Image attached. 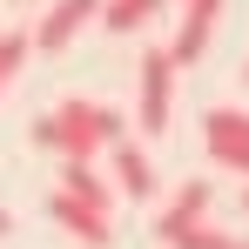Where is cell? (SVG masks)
<instances>
[{"label": "cell", "mask_w": 249, "mask_h": 249, "mask_svg": "<svg viewBox=\"0 0 249 249\" xmlns=\"http://www.w3.org/2000/svg\"><path fill=\"white\" fill-rule=\"evenodd\" d=\"M115 135H122V115L108 108V101H61V108H47L41 122H34V148H54L61 162H94L101 148H115Z\"/></svg>", "instance_id": "obj_1"}, {"label": "cell", "mask_w": 249, "mask_h": 249, "mask_svg": "<svg viewBox=\"0 0 249 249\" xmlns=\"http://www.w3.org/2000/svg\"><path fill=\"white\" fill-rule=\"evenodd\" d=\"M47 215H54V222H61V229H68L81 249H108V243H115V222H108V209H94V202L54 196V202H47Z\"/></svg>", "instance_id": "obj_4"}, {"label": "cell", "mask_w": 249, "mask_h": 249, "mask_svg": "<svg viewBox=\"0 0 249 249\" xmlns=\"http://www.w3.org/2000/svg\"><path fill=\"white\" fill-rule=\"evenodd\" d=\"M243 81H249V68H243Z\"/></svg>", "instance_id": "obj_15"}, {"label": "cell", "mask_w": 249, "mask_h": 249, "mask_svg": "<svg viewBox=\"0 0 249 249\" xmlns=\"http://www.w3.org/2000/svg\"><path fill=\"white\" fill-rule=\"evenodd\" d=\"M135 74H142L135 81V122H142V135H162L168 115H175V54L168 47H148Z\"/></svg>", "instance_id": "obj_2"}, {"label": "cell", "mask_w": 249, "mask_h": 249, "mask_svg": "<svg viewBox=\"0 0 249 249\" xmlns=\"http://www.w3.org/2000/svg\"><path fill=\"white\" fill-rule=\"evenodd\" d=\"M202 142H209V162L215 168L249 175V115L243 108H209L202 115Z\"/></svg>", "instance_id": "obj_3"}, {"label": "cell", "mask_w": 249, "mask_h": 249, "mask_svg": "<svg viewBox=\"0 0 249 249\" xmlns=\"http://www.w3.org/2000/svg\"><path fill=\"white\" fill-rule=\"evenodd\" d=\"M94 14H101V0H54V7L41 14V27H34V47H41V54H61Z\"/></svg>", "instance_id": "obj_5"}, {"label": "cell", "mask_w": 249, "mask_h": 249, "mask_svg": "<svg viewBox=\"0 0 249 249\" xmlns=\"http://www.w3.org/2000/svg\"><path fill=\"white\" fill-rule=\"evenodd\" d=\"M243 209H249V189H243Z\"/></svg>", "instance_id": "obj_14"}, {"label": "cell", "mask_w": 249, "mask_h": 249, "mask_svg": "<svg viewBox=\"0 0 249 249\" xmlns=\"http://www.w3.org/2000/svg\"><path fill=\"white\" fill-rule=\"evenodd\" d=\"M61 196H74V202H94V209H108V202H115V189L94 175V162H68V168H61Z\"/></svg>", "instance_id": "obj_10"}, {"label": "cell", "mask_w": 249, "mask_h": 249, "mask_svg": "<svg viewBox=\"0 0 249 249\" xmlns=\"http://www.w3.org/2000/svg\"><path fill=\"white\" fill-rule=\"evenodd\" d=\"M236 249H249V243H236Z\"/></svg>", "instance_id": "obj_16"}, {"label": "cell", "mask_w": 249, "mask_h": 249, "mask_svg": "<svg viewBox=\"0 0 249 249\" xmlns=\"http://www.w3.org/2000/svg\"><path fill=\"white\" fill-rule=\"evenodd\" d=\"M27 34H0V94H7V81H14V74H20V61H27Z\"/></svg>", "instance_id": "obj_12"}, {"label": "cell", "mask_w": 249, "mask_h": 249, "mask_svg": "<svg viewBox=\"0 0 249 249\" xmlns=\"http://www.w3.org/2000/svg\"><path fill=\"white\" fill-rule=\"evenodd\" d=\"M209 202H215V189H209V182H182V189L168 196V209L155 215V236H162V249L175 243L182 229H196V222L209 215Z\"/></svg>", "instance_id": "obj_7"}, {"label": "cell", "mask_w": 249, "mask_h": 249, "mask_svg": "<svg viewBox=\"0 0 249 249\" xmlns=\"http://www.w3.org/2000/svg\"><path fill=\"white\" fill-rule=\"evenodd\" d=\"M215 14H222V0H182V27H175V41H168V54H175V68L202 61L209 34H215Z\"/></svg>", "instance_id": "obj_6"}, {"label": "cell", "mask_w": 249, "mask_h": 249, "mask_svg": "<svg viewBox=\"0 0 249 249\" xmlns=\"http://www.w3.org/2000/svg\"><path fill=\"white\" fill-rule=\"evenodd\" d=\"M236 243H243V236H222V229H215V222L202 215L196 229H182V236H175L168 249H236Z\"/></svg>", "instance_id": "obj_11"}, {"label": "cell", "mask_w": 249, "mask_h": 249, "mask_svg": "<svg viewBox=\"0 0 249 249\" xmlns=\"http://www.w3.org/2000/svg\"><path fill=\"white\" fill-rule=\"evenodd\" d=\"M162 7L168 0H101V27H108V34H142Z\"/></svg>", "instance_id": "obj_9"}, {"label": "cell", "mask_w": 249, "mask_h": 249, "mask_svg": "<svg viewBox=\"0 0 249 249\" xmlns=\"http://www.w3.org/2000/svg\"><path fill=\"white\" fill-rule=\"evenodd\" d=\"M162 182H155V168H148V155L142 148H128V142H115V196H128V202H148Z\"/></svg>", "instance_id": "obj_8"}, {"label": "cell", "mask_w": 249, "mask_h": 249, "mask_svg": "<svg viewBox=\"0 0 249 249\" xmlns=\"http://www.w3.org/2000/svg\"><path fill=\"white\" fill-rule=\"evenodd\" d=\"M0 236H14V215H7V209H0Z\"/></svg>", "instance_id": "obj_13"}]
</instances>
